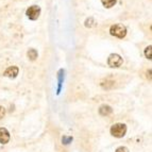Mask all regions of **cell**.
Listing matches in <instances>:
<instances>
[{"label": "cell", "instance_id": "6da1fadb", "mask_svg": "<svg viewBox=\"0 0 152 152\" xmlns=\"http://www.w3.org/2000/svg\"><path fill=\"white\" fill-rule=\"evenodd\" d=\"M127 132V126L124 124H115L111 128V134L115 137H124Z\"/></svg>", "mask_w": 152, "mask_h": 152}, {"label": "cell", "instance_id": "7a4b0ae2", "mask_svg": "<svg viewBox=\"0 0 152 152\" xmlns=\"http://www.w3.org/2000/svg\"><path fill=\"white\" fill-rule=\"evenodd\" d=\"M110 32H111L112 35L116 36V37L124 38L126 36V34H127V29L121 23H116V25L112 26Z\"/></svg>", "mask_w": 152, "mask_h": 152}, {"label": "cell", "instance_id": "3957f363", "mask_svg": "<svg viewBox=\"0 0 152 152\" xmlns=\"http://www.w3.org/2000/svg\"><path fill=\"white\" fill-rule=\"evenodd\" d=\"M107 64L111 67H119V66L122 65V58L119 54L112 53L107 58Z\"/></svg>", "mask_w": 152, "mask_h": 152}, {"label": "cell", "instance_id": "277c9868", "mask_svg": "<svg viewBox=\"0 0 152 152\" xmlns=\"http://www.w3.org/2000/svg\"><path fill=\"white\" fill-rule=\"evenodd\" d=\"M39 14H41V8L37 7V5H32V7H30V8L27 10V16H28L30 19H32V20L37 19Z\"/></svg>", "mask_w": 152, "mask_h": 152}, {"label": "cell", "instance_id": "5b68a950", "mask_svg": "<svg viewBox=\"0 0 152 152\" xmlns=\"http://www.w3.org/2000/svg\"><path fill=\"white\" fill-rule=\"evenodd\" d=\"M10 140V133L5 128H0V144H8Z\"/></svg>", "mask_w": 152, "mask_h": 152}, {"label": "cell", "instance_id": "8992f818", "mask_svg": "<svg viewBox=\"0 0 152 152\" xmlns=\"http://www.w3.org/2000/svg\"><path fill=\"white\" fill-rule=\"evenodd\" d=\"M17 75H18V67H16V66L9 67V68L4 71V76L8 77V78H16Z\"/></svg>", "mask_w": 152, "mask_h": 152}, {"label": "cell", "instance_id": "52a82bcc", "mask_svg": "<svg viewBox=\"0 0 152 152\" xmlns=\"http://www.w3.org/2000/svg\"><path fill=\"white\" fill-rule=\"evenodd\" d=\"M112 112H113V109L110 105H107V104L101 105L100 109H99V113H100L101 116H107V115L112 114Z\"/></svg>", "mask_w": 152, "mask_h": 152}, {"label": "cell", "instance_id": "ba28073f", "mask_svg": "<svg viewBox=\"0 0 152 152\" xmlns=\"http://www.w3.org/2000/svg\"><path fill=\"white\" fill-rule=\"evenodd\" d=\"M101 2L105 8L110 9L116 4V0H101Z\"/></svg>", "mask_w": 152, "mask_h": 152}, {"label": "cell", "instance_id": "9c48e42d", "mask_svg": "<svg viewBox=\"0 0 152 152\" xmlns=\"http://www.w3.org/2000/svg\"><path fill=\"white\" fill-rule=\"evenodd\" d=\"M28 58H30L31 61L36 60V58H37V51H36L35 49H30V50L28 51Z\"/></svg>", "mask_w": 152, "mask_h": 152}, {"label": "cell", "instance_id": "30bf717a", "mask_svg": "<svg viewBox=\"0 0 152 152\" xmlns=\"http://www.w3.org/2000/svg\"><path fill=\"white\" fill-rule=\"evenodd\" d=\"M85 26H86V27H88V28H91V27L96 26V23H95V20L93 19V18H88V19L85 21Z\"/></svg>", "mask_w": 152, "mask_h": 152}, {"label": "cell", "instance_id": "8fae6325", "mask_svg": "<svg viewBox=\"0 0 152 152\" xmlns=\"http://www.w3.org/2000/svg\"><path fill=\"white\" fill-rule=\"evenodd\" d=\"M145 54H146V56H147L148 58H150L151 60L152 56H151V46H149V47H147L146 48V50H145Z\"/></svg>", "mask_w": 152, "mask_h": 152}, {"label": "cell", "instance_id": "7c38bea8", "mask_svg": "<svg viewBox=\"0 0 152 152\" xmlns=\"http://www.w3.org/2000/svg\"><path fill=\"white\" fill-rule=\"evenodd\" d=\"M71 140H72V137L64 136L63 138H62V142H63V144H64V145H68L69 142H71Z\"/></svg>", "mask_w": 152, "mask_h": 152}, {"label": "cell", "instance_id": "4fadbf2b", "mask_svg": "<svg viewBox=\"0 0 152 152\" xmlns=\"http://www.w3.org/2000/svg\"><path fill=\"white\" fill-rule=\"evenodd\" d=\"M4 115H5V109L0 105V119H2L3 117H4Z\"/></svg>", "mask_w": 152, "mask_h": 152}, {"label": "cell", "instance_id": "5bb4252c", "mask_svg": "<svg viewBox=\"0 0 152 152\" xmlns=\"http://www.w3.org/2000/svg\"><path fill=\"white\" fill-rule=\"evenodd\" d=\"M115 152H129V149L127 147H119L117 148Z\"/></svg>", "mask_w": 152, "mask_h": 152}]
</instances>
